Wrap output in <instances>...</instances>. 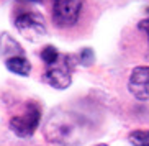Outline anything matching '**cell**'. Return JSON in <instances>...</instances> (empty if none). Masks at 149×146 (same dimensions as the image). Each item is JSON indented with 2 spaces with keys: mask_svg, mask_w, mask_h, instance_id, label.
Masks as SVG:
<instances>
[{
  "mask_svg": "<svg viewBox=\"0 0 149 146\" xmlns=\"http://www.w3.org/2000/svg\"><path fill=\"white\" fill-rule=\"evenodd\" d=\"M90 122L70 110L53 112L44 125V136L51 143L62 146H75L85 141L90 135Z\"/></svg>",
  "mask_w": 149,
  "mask_h": 146,
  "instance_id": "1",
  "label": "cell"
},
{
  "mask_svg": "<svg viewBox=\"0 0 149 146\" xmlns=\"http://www.w3.org/2000/svg\"><path fill=\"white\" fill-rule=\"evenodd\" d=\"M40 120H41V110L38 103L30 102L23 115H17L10 120V130L20 138H28L40 126Z\"/></svg>",
  "mask_w": 149,
  "mask_h": 146,
  "instance_id": "2",
  "label": "cell"
},
{
  "mask_svg": "<svg viewBox=\"0 0 149 146\" xmlns=\"http://www.w3.org/2000/svg\"><path fill=\"white\" fill-rule=\"evenodd\" d=\"M84 0H53V22L59 28L74 27L80 17Z\"/></svg>",
  "mask_w": 149,
  "mask_h": 146,
  "instance_id": "3",
  "label": "cell"
},
{
  "mask_svg": "<svg viewBox=\"0 0 149 146\" xmlns=\"http://www.w3.org/2000/svg\"><path fill=\"white\" fill-rule=\"evenodd\" d=\"M15 27L22 33L26 40L30 41H38L46 35V25H44V18L40 13H22L18 15L15 20Z\"/></svg>",
  "mask_w": 149,
  "mask_h": 146,
  "instance_id": "4",
  "label": "cell"
},
{
  "mask_svg": "<svg viewBox=\"0 0 149 146\" xmlns=\"http://www.w3.org/2000/svg\"><path fill=\"white\" fill-rule=\"evenodd\" d=\"M128 89L138 100H149V67H134L128 80Z\"/></svg>",
  "mask_w": 149,
  "mask_h": 146,
  "instance_id": "5",
  "label": "cell"
},
{
  "mask_svg": "<svg viewBox=\"0 0 149 146\" xmlns=\"http://www.w3.org/2000/svg\"><path fill=\"white\" fill-rule=\"evenodd\" d=\"M43 80L46 84H49L51 87L59 89V90H64L70 85L72 79H70V67H67V59L64 66H51L48 71L44 72Z\"/></svg>",
  "mask_w": 149,
  "mask_h": 146,
  "instance_id": "6",
  "label": "cell"
},
{
  "mask_svg": "<svg viewBox=\"0 0 149 146\" xmlns=\"http://www.w3.org/2000/svg\"><path fill=\"white\" fill-rule=\"evenodd\" d=\"M5 66L10 72L18 75H28L31 72V64L25 56H13V58L5 59Z\"/></svg>",
  "mask_w": 149,
  "mask_h": 146,
  "instance_id": "7",
  "label": "cell"
},
{
  "mask_svg": "<svg viewBox=\"0 0 149 146\" xmlns=\"http://www.w3.org/2000/svg\"><path fill=\"white\" fill-rule=\"evenodd\" d=\"M133 146H149V130H134L128 136Z\"/></svg>",
  "mask_w": 149,
  "mask_h": 146,
  "instance_id": "8",
  "label": "cell"
},
{
  "mask_svg": "<svg viewBox=\"0 0 149 146\" xmlns=\"http://www.w3.org/2000/svg\"><path fill=\"white\" fill-rule=\"evenodd\" d=\"M41 59L44 61V64L46 66H54L57 62V59H59V53H57V49L54 48V46H46V48L41 51Z\"/></svg>",
  "mask_w": 149,
  "mask_h": 146,
  "instance_id": "9",
  "label": "cell"
},
{
  "mask_svg": "<svg viewBox=\"0 0 149 146\" xmlns=\"http://www.w3.org/2000/svg\"><path fill=\"white\" fill-rule=\"evenodd\" d=\"M79 61H80V64H82V66H90V64L95 61L93 51L90 48L82 49V51H80V54H79Z\"/></svg>",
  "mask_w": 149,
  "mask_h": 146,
  "instance_id": "10",
  "label": "cell"
},
{
  "mask_svg": "<svg viewBox=\"0 0 149 146\" xmlns=\"http://www.w3.org/2000/svg\"><path fill=\"white\" fill-rule=\"evenodd\" d=\"M139 30H143L148 35V41H149V18H146V20H143V22H139Z\"/></svg>",
  "mask_w": 149,
  "mask_h": 146,
  "instance_id": "11",
  "label": "cell"
},
{
  "mask_svg": "<svg viewBox=\"0 0 149 146\" xmlns=\"http://www.w3.org/2000/svg\"><path fill=\"white\" fill-rule=\"evenodd\" d=\"M23 2H35V3H38V2H43V0H23Z\"/></svg>",
  "mask_w": 149,
  "mask_h": 146,
  "instance_id": "12",
  "label": "cell"
},
{
  "mask_svg": "<svg viewBox=\"0 0 149 146\" xmlns=\"http://www.w3.org/2000/svg\"><path fill=\"white\" fill-rule=\"evenodd\" d=\"M97 146H108V145H97Z\"/></svg>",
  "mask_w": 149,
  "mask_h": 146,
  "instance_id": "13",
  "label": "cell"
}]
</instances>
